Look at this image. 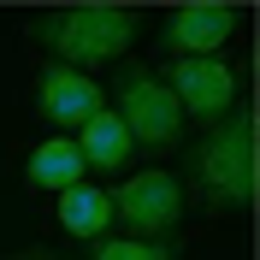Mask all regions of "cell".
I'll use <instances>...</instances> for the list:
<instances>
[{
  "mask_svg": "<svg viewBox=\"0 0 260 260\" xmlns=\"http://www.w3.org/2000/svg\"><path fill=\"white\" fill-rule=\"evenodd\" d=\"M30 36L53 53V65H107L124 59L136 42V12L130 6H53V12L30 18Z\"/></svg>",
  "mask_w": 260,
  "mask_h": 260,
  "instance_id": "6da1fadb",
  "label": "cell"
},
{
  "mask_svg": "<svg viewBox=\"0 0 260 260\" xmlns=\"http://www.w3.org/2000/svg\"><path fill=\"white\" fill-rule=\"evenodd\" d=\"M195 189L207 195V207H248L254 201V118L225 113L213 136L195 148Z\"/></svg>",
  "mask_w": 260,
  "mask_h": 260,
  "instance_id": "7a4b0ae2",
  "label": "cell"
},
{
  "mask_svg": "<svg viewBox=\"0 0 260 260\" xmlns=\"http://www.w3.org/2000/svg\"><path fill=\"white\" fill-rule=\"evenodd\" d=\"M118 124L130 130V142L142 148H178L183 136V113L178 101H172V89H166V77H154L148 65H124L118 71Z\"/></svg>",
  "mask_w": 260,
  "mask_h": 260,
  "instance_id": "3957f363",
  "label": "cell"
},
{
  "mask_svg": "<svg viewBox=\"0 0 260 260\" xmlns=\"http://www.w3.org/2000/svg\"><path fill=\"white\" fill-rule=\"evenodd\" d=\"M107 201H113V219H124V237H142V243H160L183 219V183L172 172H136Z\"/></svg>",
  "mask_w": 260,
  "mask_h": 260,
  "instance_id": "277c9868",
  "label": "cell"
},
{
  "mask_svg": "<svg viewBox=\"0 0 260 260\" xmlns=\"http://www.w3.org/2000/svg\"><path fill=\"white\" fill-rule=\"evenodd\" d=\"M166 89H172V101H178L183 118L219 124V113H231V101H237V71H231L219 53H213V59H178Z\"/></svg>",
  "mask_w": 260,
  "mask_h": 260,
  "instance_id": "5b68a950",
  "label": "cell"
},
{
  "mask_svg": "<svg viewBox=\"0 0 260 260\" xmlns=\"http://www.w3.org/2000/svg\"><path fill=\"white\" fill-rule=\"evenodd\" d=\"M101 107H107V95H101V83L89 77V71H71V65H42V77H36V113L48 118V124L83 130Z\"/></svg>",
  "mask_w": 260,
  "mask_h": 260,
  "instance_id": "8992f818",
  "label": "cell"
},
{
  "mask_svg": "<svg viewBox=\"0 0 260 260\" xmlns=\"http://www.w3.org/2000/svg\"><path fill=\"white\" fill-rule=\"evenodd\" d=\"M237 30V6H219V0H195V6H178V12L166 18V53H178V59H213V53L231 42Z\"/></svg>",
  "mask_w": 260,
  "mask_h": 260,
  "instance_id": "52a82bcc",
  "label": "cell"
},
{
  "mask_svg": "<svg viewBox=\"0 0 260 260\" xmlns=\"http://www.w3.org/2000/svg\"><path fill=\"white\" fill-rule=\"evenodd\" d=\"M77 142V154H83V166H95V172H124V160L136 154V142H130V130L118 124V113H107L101 107L89 124L71 136Z\"/></svg>",
  "mask_w": 260,
  "mask_h": 260,
  "instance_id": "ba28073f",
  "label": "cell"
},
{
  "mask_svg": "<svg viewBox=\"0 0 260 260\" xmlns=\"http://www.w3.org/2000/svg\"><path fill=\"white\" fill-rule=\"evenodd\" d=\"M83 154H77V142L71 136H48V142H36L30 148V166H24V178H30V189H53V195H65L71 183H83Z\"/></svg>",
  "mask_w": 260,
  "mask_h": 260,
  "instance_id": "9c48e42d",
  "label": "cell"
},
{
  "mask_svg": "<svg viewBox=\"0 0 260 260\" xmlns=\"http://www.w3.org/2000/svg\"><path fill=\"white\" fill-rule=\"evenodd\" d=\"M59 225L71 231V237H101V231L113 225V201H107V189H95V183H71V189L59 195Z\"/></svg>",
  "mask_w": 260,
  "mask_h": 260,
  "instance_id": "30bf717a",
  "label": "cell"
},
{
  "mask_svg": "<svg viewBox=\"0 0 260 260\" xmlns=\"http://www.w3.org/2000/svg\"><path fill=\"white\" fill-rule=\"evenodd\" d=\"M95 260H178V243H142V237H107Z\"/></svg>",
  "mask_w": 260,
  "mask_h": 260,
  "instance_id": "8fae6325",
  "label": "cell"
},
{
  "mask_svg": "<svg viewBox=\"0 0 260 260\" xmlns=\"http://www.w3.org/2000/svg\"><path fill=\"white\" fill-rule=\"evenodd\" d=\"M18 260H59V254H48V248H30V254H18Z\"/></svg>",
  "mask_w": 260,
  "mask_h": 260,
  "instance_id": "7c38bea8",
  "label": "cell"
}]
</instances>
